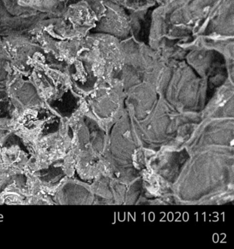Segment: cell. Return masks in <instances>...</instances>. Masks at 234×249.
Wrapping results in <instances>:
<instances>
[{"label":"cell","instance_id":"cell-1","mask_svg":"<svg viewBox=\"0 0 234 249\" xmlns=\"http://www.w3.org/2000/svg\"><path fill=\"white\" fill-rule=\"evenodd\" d=\"M67 65L55 59L34 68L29 76L45 104L69 125L88 110L85 98L74 90Z\"/></svg>","mask_w":234,"mask_h":249},{"label":"cell","instance_id":"cell-2","mask_svg":"<svg viewBox=\"0 0 234 249\" xmlns=\"http://www.w3.org/2000/svg\"><path fill=\"white\" fill-rule=\"evenodd\" d=\"M69 126V124L46 104L20 110L12 130L30 145L42 138Z\"/></svg>","mask_w":234,"mask_h":249},{"label":"cell","instance_id":"cell-3","mask_svg":"<svg viewBox=\"0 0 234 249\" xmlns=\"http://www.w3.org/2000/svg\"><path fill=\"white\" fill-rule=\"evenodd\" d=\"M9 53L12 70L21 75H29L34 68L53 59L30 35L2 37Z\"/></svg>","mask_w":234,"mask_h":249},{"label":"cell","instance_id":"cell-4","mask_svg":"<svg viewBox=\"0 0 234 249\" xmlns=\"http://www.w3.org/2000/svg\"><path fill=\"white\" fill-rule=\"evenodd\" d=\"M0 158L3 173H25L34 160V154L28 142L8 129L0 132Z\"/></svg>","mask_w":234,"mask_h":249},{"label":"cell","instance_id":"cell-5","mask_svg":"<svg viewBox=\"0 0 234 249\" xmlns=\"http://www.w3.org/2000/svg\"><path fill=\"white\" fill-rule=\"evenodd\" d=\"M35 163H49L62 160L72 150V132L67 126L42 138L32 145Z\"/></svg>","mask_w":234,"mask_h":249},{"label":"cell","instance_id":"cell-6","mask_svg":"<svg viewBox=\"0 0 234 249\" xmlns=\"http://www.w3.org/2000/svg\"><path fill=\"white\" fill-rule=\"evenodd\" d=\"M31 197L27 172L0 174V205H30Z\"/></svg>","mask_w":234,"mask_h":249},{"label":"cell","instance_id":"cell-7","mask_svg":"<svg viewBox=\"0 0 234 249\" xmlns=\"http://www.w3.org/2000/svg\"><path fill=\"white\" fill-rule=\"evenodd\" d=\"M5 89L19 111L45 105L30 76L12 70Z\"/></svg>","mask_w":234,"mask_h":249},{"label":"cell","instance_id":"cell-8","mask_svg":"<svg viewBox=\"0 0 234 249\" xmlns=\"http://www.w3.org/2000/svg\"><path fill=\"white\" fill-rule=\"evenodd\" d=\"M13 17L46 14L58 17L65 9L67 0H3Z\"/></svg>","mask_w":234,"mask_h":249},{"label":"cell","instance_id":"cell-9","mask_svg":"<svg viewBox=\"0 0 234 249\" xmlns=\"http://www.w3.org/2000/svg\"><path fill=\"white\" fill-rule=\"evenodd\" d=\"M92 197L90 188L72 177L59 188L53 195V200L56 205H84L91 202Z\"/></svg>","mask_w":234,"mask_h":249},{"label":"cell","instance_id":"cell-10","mask_svg":"<svg viewBox=\"0 0 234 249\" xmlns=\"http://www.w3.org/2000/svg\"><path fill=\"white\" fill-rule=\"evenodd\" d=\"M49 17L51 16L46 14L9 17L0 23V36L30 34L40 21Z\"/></svg>","mask_w":234,"mask_h":249},{"label":"cell","instance_id":"cell-11","mask_svg":"<svg viewBox=\"0 0 234 249\" xmlns=\"http://www.w3.org/2000/svg\"><path fill=\"white\" fill-rule=\"evenodd\" d=\"M19 110L5 88H0V132L12 129Z\"/></svg>","mask_w":234,"mask_h":249},{"label":"cell","instance_id":"cell-12","mask_svg":"<svg viewBox=\"0 0 234 249\" xmlns=\"http://www.w3.org/2000/svg\"><path fill=\"white\" fill-rule=\"evenodd\" d=\"M12 72L9 53L0 36V88H5Z\"/></svg>","mask_w":234,"mask_h":249},{"label":"cell","instance_id":"cell-13","mask_svg":"<svg viewBox=\"0 0 234 249\" xmlns=\"http://www.w3.org/2000/svg\"><path fill=\"white\" fill-rule=\"evenodd\" d=\"M11 17L13 16L7 10L3 0H0V23Z\"/></svg>","mask_w":234,"mask_h":249}]
</instances>
